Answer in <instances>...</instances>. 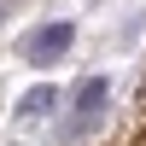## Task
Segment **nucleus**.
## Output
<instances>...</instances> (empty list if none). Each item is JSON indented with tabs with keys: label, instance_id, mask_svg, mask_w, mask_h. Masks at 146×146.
<instances>
[{
	"label": "nucleus",
	"instance_id": "obj_2",
	"mask_svg": "<svg viewBox=\"0 0 146 146\" xmlns=\"http://www.w3.org/2000/svg\"><path fill=\"white\" fill-rule=\"evenodd\" d=\"M105 100H111V82L105 76H82L76 82V100H70V135H88V129L105 117Z\"/></svg>",
	"mask_w": 146,
	"mask_h": 146
},
{
	"label": "nucleus",
	"instance_id": "obj_4",
	"mask_svg": "<svg viewBox=\"0 0 146 146\" xmlns=\"http://www.w3.org/2000/svg\"><path fill=\"white\" fill-rule=\"evenodd\" d=\"M0 18H6V0H0Z\"/></svg>",
	"mask_w": 146,
	"mask_h": 146
},
{
	"label": "nucleus",
	"instance_id": "obj_3",
	"mask_svg": "<svg viewBox=\"0 0 146 146\" xmlns=\"http://www.w3.org/2000/svg\"><path fill=\"white\" fill-rule=\"evenodd\" d=\"M58 100H64V88H53V82H35L29 94H23L18 105H12V123H41V117L58 111Z\"/></svg>",
	"mask_w": 146,
	"mask_h": 146
},
{
	"label": "nucleus",
	"instance_id": "obj_1",
	"mask_svg": "<svg viewBox=\"0 0 146 146\" xmlns=\"http://www.w3.org/2000/svg\"><path fill=\"white\" fill-rule=\"evenodd\" d=\"M70 47H76V23H70V18H53V23H35V29L18 41V53L29 58V64H53V58H64Z\"/></svg>",
	"mask_w": 146,
	"mask_h": 146
}]
</instances>
